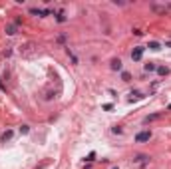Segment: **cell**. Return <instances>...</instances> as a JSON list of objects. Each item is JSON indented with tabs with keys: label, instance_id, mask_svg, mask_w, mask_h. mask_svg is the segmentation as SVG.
I'll return each instance as SVG.
<instances>
[{
	"label": "cell",
	"instance_id": "cell-17",
	"mask_svg": "<svg viewBox=\"0 0 171 169\" xmlns=\"http://www.w3.org/2000/svg\"><path fill=\"white\" fill-rule=\"evenodd\" d=\"M167 10H171V2H169V4H167Z\"/></svg>",
	"mask_w": 171,
	"mask_h": 169
},
{
	"label": "cell",
	"instance_id": "cell-13",
	"mask_svg": "<svg viewBox=\"0 0 171 169\" xmlns=\"http://www.w3.org/2000/svg\"><path fill=\"white\" fill-rule=\"evenodd\" d=\"M28 131H30V126H22L20 127V133H22V135H26Z\"/></svg>",
	"mask_w": 171,
	"mask_h": 169
},
{
	"label": "cell",
	"instance_id": "cell-14",
	"mask_svg": "<svg viewBox=\"0 0 171 169\" xmlns=\"http://www.w3.org/2000/svg\"><path fill=\"white\" fill-rule=\"evenodd\" d=\"M56 20H58V22H66V16H64V14H62V12H60V14H58V16H56Z\"/></svg>",
	"mask_w": 171,
	"mask_h": 169
},
{
	"label": "cell",
	"instance_id": "cell-19",
	"mask_svg": "<svg viewBox=\"0 0 171 169\" xmlns=\"http://www.w3.org/2000/svg\"><path fill=\"white\" fill-rule=\"evenodd\" d=\"M167 46H169V48H171V40H169V42H167Z\"/></svg>",
	"mask_w": 171,
	"mask_h": 169
},
{
	"label": "cell",
	"instance_id": "cell-6",
	"mask_svg": "<svg viewBox=\"0 0 171 169\" xmlns=\"http://www.w3.org/2000/svg\"><path fill=\"white\" fill-rule=\"evenodd\" d=\"M151 10H153V12H157V14H165V12H167V6H157V4H153V6H151Z\"/></svg>",
	"mask_w": 171,
	"mask_h": 169
},
{
	"label": "cell",
	"instance_id": "cell-2",
	"mask_svg": "<svg viewBox=\"0 0 171 169\" xmlns=\"http://www.w3.org/2000/svg\"><path fill=\"white\" fill-rule=\"evenodd\" d=\"M143 46H135L133 48V52H131V60H135V62H139L141 60V56H143Z\"/></svg>",
	"mask_w": 171,
	"mask_h": 169
},
{
	"label": "cell",
	"instance_id": "cell-10",
	"mask_svg": "<svg viewBox=\"0 0 171 169\" xmlns=\"http://www.w3.org/2000/svg\"><path fill=\"white\" fill-rule=\"evenodd\" d=\"M159 118H161L159 114H153V116H147V118H145L143 122H145V124H149V122H155V120H159Z\"/></svg>",
	"mask_w": 171,
	"mask_h": 169
},
{
	"label": "cell",
	"instance_id": "cell-18",
	"mask_svg": "<svg viewBox=\"0 0 171 169\" xmlns=\"http://www.w3.org/2000/svg\"><path fill=\"white\" fill-rule=\"evenodd\" d=\"M167 110H169V112H171V104H169V106H167Z\"/></svg>",
	"mask_w": 171,
	"mask_h": 169
},
{
	"label": "cell",
	"instance_id": "cell-7",
	"mask_svg": "<svg viewBox=\"0 0 171 169\" xmlns=\"http://www.w3.org/2000/svg\"><path fill=\"white\" fill-rule=\"evenodd\" d=\"M155 70H157L155 62H147V64H145V72H155Z\"/></svg>",
	"mask_w": 171,
	"mask_h": 169
},
{
	"label": "cell",
	"instance_id": "cell-5",
	"mask_svg": "<svg viewBox=\"0 0 171 169\" xmlns=\"http://www.w3.org/2000/svg\"><path fill=\"white\" fill-rule=\"evenodd\" d=\"M129 96H131V98H129V102H133V100L137 102V100H143V98H145V96H143L141 92H137V90H135V92H131Z\"/></svg>",
	"mask_w": 171,
	"mask_h": 169
},
{
	"label": "cell",
	"instance_id": "cell-8",
	"mask_svg": "<svg viewBox=\"0 0 171 169\" xmlns=\"http://www.w3.org/2000/svg\"><path fill=\"white\" fill-rule=\"evenodd\" d=\"M157 74H159V76H167V74H169V68H165V66H157Z\"/></svg>",
	"mask_w": 171,
	"mask_h": 169
},
{
	"label": "cell",
	"instance_id": "cell-16",
	"mask_svg": "<svg viewBox=\"0 0 171 169\" xmlns=\"http://www.w3.org/2000/svg\"><path fill=\"white\" fill-rule=\"evenodd\" d=\"M112 131H114V133H122L124 129H122V126H116V127H112Z\"/></svg>",
	"mask_w": 171,
	"mask_h": 169
},
{
	"label": "cell",
	"instance_id": "cell-15",
	"mask_svg": "<svg viewBox=\"0 0 171 169\" xmlns=\"http://www.w3.org/2000/svg\"><path fill=\"white\" fill-rule=\"evenodd\" d=\"M96 159V153L92 151V153H88V157H85V161H94Z\"/></svg>",
	"mask_w": 171,
	"mask_h": 169
},
{
	"label": "cell",
	"instance_id": "cell-12",
	"mask_svg": "<svg viewBox=\"0 0 171 169\" xmlns=\"http://www.w3.org/2000/svg\"><path fill=\"white\" fill-rule=\"evenodd\" d=\"M122 80H124V82H129V80H131V74H129V72H122Z\"/></svg>",
	"mask_w": 171,
	"mask_h": 169
},
{
	"label": "cell",
	"instance_id": "cell-11",
	"mask_svg": "<svg viewBox=\"0 0 171 169\" xmlns=\"http://www.w3.org/2000/svg\"><path fill=\"white\" fill-rule=\"evenodd\" d=\"M12 135H14L12 131H4V133H2V141H10V139H12Z\"/></svg>",
	"mask_w": 171,
	"mask_h": 169
},
{
	"label": "cell",
	"instance_id": "cell-3",
	"mask_svg": "<svg viewBox=\"0 0 171 169\" xmlns=\"http://www.w3.org/2000/svg\"><path fill=\"white\" fill-rule=\"evenodd\" d=\"M122 68H124L122 60H120V58H114V60H112V70H114V72H122Z\"/></svg>",
	"mask_w": 171,
	"mask_h": 169
},
{
	"label": "cell",
	"instance_id": "cell-1",
	"mask_svg": "<svg viewBox=\"0 0 171 169\" xmlns=\"http://www.w3.org/2000/svg\"><path fill=\"white\" fill-rule=\"evenodd\" d=\"M151 139V131H139L137 135H135V141L137 143H145V141H149Z\"/></svg>",
	"mask_w": 171,
	"mask_h": 169
},
{
	"label": "cell",
	"instance_id": "cell-9",
	"mask_svg": "<svg viewBox=\"0 0 171 169\" xmlns=\"http://www.w3.org/2000/svg\"><path fill=\"white\" fill-rule=\"evenodd\" d=\"M149 50L159 52V50H161V44H159V42H149Z\"/></svg>",
	"mask_w": 171,
	"mask_h": 169
},
{
	"label": "cell",
	"instance_id": "cell-4",
	"mask_svg": "<svg viewBox=\"0 0 171 169\" xmlns=\"http://www.w3.org/2000/svg\"><path fill=\"white\" fill-rule=\"evenodd\" d=\"M16 32H18V26H16V24H8V26H6V34H8V36H14Z\"/></svg>",
	"mask_w": 171,
	"mask_h": 169
}]
</instances>
